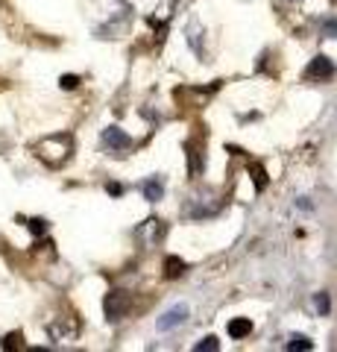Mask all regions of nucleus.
<instances>
[{"label": "nucleus", "instance_id": "nucleus-1", "mask_svg": "<svg viewBox=\"0 0 337 352\" xmlns=\"http://www.w3.org/2000/svg\"><path fill=\"white\" fill-rule=\"evenodd\" d=\"M36 153L47 164H62L65 159H68V153H71V141L62 138V135L59 138H47V141H41V144H36Z\"/></svg>", "mask_w": 337, "mask_h": 352}, {"label": "nucleus", "instance_id": "nucleus-2", "mask_svg": "<svg viewBox=\"0 0 337 352\" xmlns=\"http://www.w3.org/2000/svg\"><path fill=\"white\" fill-rule=\"evenodd\" d=\"M135 238L141 241V247L153 250L159 241L165 238V223H161V220H156V217H150V220H144V223L135 229Z\"/></svg>", "mask_w": 337, "mask_h": 352}, {"label": "nucleus", "instance_id": "nucleus-3", "mask_svg": "<svg viewBox=\"0 0 337 352\" xmlns=\"http://www.w3.org/2000/svg\"><path fill=\"white\" fill-rule=\"evenodd\" d=\"M129 308V294L126 291H112L106 296V317L108 320H121Z\"/></svg>", "mask_w": 337, "mask_h": 352}, {"label": "nucleus", "instance_id": "nucleus-4", "mask_svg": "<svg viewBox=\"0 0 337 352\" xmlns=\"http://www.w3.org/2000/svg\"><path fill=\"white\" fill-rule=\"evenodd\" d=\"M103 144L108 147V153H124V150L132 147V138L117 126H108V129H103Z\"/></svg>", "mask_w": 337, "mask_h": 352}, {"label": "nucleus", "instance_id": "nucleus-5", "mask_svg": "<svg viewBox=\"0 0 337 352\" xmlns=\"http://www.w3.org/2000/svg\"><path fill=\"white\" fill-rule=\"evenodd\" d=\"M185 320H188V305H173L170 311L159 320V332H173V329L182 326Z\"/></svg>", "mask_w": 337, "mask_h": 352}, {"label": "nucleus", "instance_id": "nucleus-6", "mask_svg": "<svg viewBox=\"0 0 337 352\" xmlns=\"http://www.w3.org/2000/svg\"><path fill=\"white\" fill-rule=\"evenodd\" d=\"M305 76H308V80H332V76H334V65L325 56H317L311 62V68H308Z\"/></svg>", "mask_w": 337, "mask_h": 352}, {"label": "nucleus", "instance_id": "nucleus-7", "mask_svg": "<svg viewBox=\"0 0 337 352\" xmlns=\"http://www.w3.org/2000/svg\"><path fill=\"white\" fill-rule=\"evenodd\" d=\"M141 191H144V197L150 203H159L161 197H165V182L161 179H147L144 185H141Z\"/></svg>", "mask_w": 337, "mask_h": 352}, {"label": "nucleus", "instance_id": "nucleus-8", "mask_svg": "<svg viewBox=\"0 0 337 352\" xmlns=\"http://www.w3.org/2000/svg\"><path fill=\"white\" fill-rule=\"evenodd\" d=\"M249 332H253V323H249V317H237V320H232V323H229V335H232L235 340L246 338Z\"/></svg>", "mask_w": 337, "mask_h": 352}, {"label": "nucleus", "instance_id": "nucleus-9", "mask_svg": "<svg viewBox=\"0 0 337 352\" xmlns=\"http://www.w3.org/2000/svg\"><path fill=\"white\" fill-rule=\"evenodd\" d=\"M182 273H185V261L176 258V256H170V258L165 261V276H167V279H176V276H182Z\"/></svg>", "mask_w": 337, "mask_h": 352}, {"label": "nucleus", "instance_id": "nucleus-10", "mask_svg": "<svg viewBox=\"0 0 337 352\" xmlns=\"http://www.w3.org/2000/svg\"><path fill=\"white\" fill-rule=\"evenodd\" d=\"M314 311L320 317H325L332 311V302H329V294H314Z\"/></svg>", "mask_w": 337, "mask_h": 352}, {"label": "nucleus", "instance_id": "nucleus-11", "mask_svg": "<svg viewBox=\"0 0 337 352\" xmlns=\"http://www.w3.org/2000/svg\"><path fill=\"white\" fill-rule=\"evenodd\" d=\"M314 344L305 338V335H290L288 338V349H311Z\"/></svg>", "mask_w": 337, "mask_h": 352}, {"label": "nucleus", "instance_id": "nucleus-12", "mask_svg": "<svg viewBox=\"0 0 337 352\" xmlns=\"http://www.w3.org/2000/svg\"><path fill=\"white\" fill-rule=\"evenodd\" d=\"M188 159H191V173H200L202 162H200V153H197V147H194V144H188Z\"/></svg>", "mask_w": 337, "mask_h": 352}, {"label": "nucleus", "instance_id": "nucleus-13", "mask_svg": "<svg viewBox=\"0 0 337 352\" xmlns=\"http://www.w3.org/2000/svg\"><path fill=\"white\" fill-rule=\"evenodd\" d=\"M214 352V349H220V344H217V338H205L202 344H197V352Z\"/></svg>", "mask_w": 337, "mask_h": 352}, {"label": "nucleus", "instance_id": "nucleus-14", "mask_svg": "<svg viewBox=\"0 0 337 352\" xmlns=\"http://www.w3.org/2000/svg\"><path fill=\"white\" fill-rule=\"evenodd\" d=\"M253 173H255V185H258V191H261V188H264V185H267V179H264V170H261V168H253Z\"/></svg>", "mask_w": 337, "mask_h": 352}, {"label": "nucleus", "instance_id": "nucleus-15", "mask_svg": "<svg viewBox=\"0 0 337 352\" xmlns=\"http://www.w3.org/2000/svg\"><path fill=\"white\" fill-rule=\"evenodd\" d=\"M30 229H32V232H36V235H41V232H45V220H30Z\"/></svg>", "mask_w": 337, "mask_h": 352}, {"label": "nucleus", "instance_id": "nucleus-16", "mask_svg": "<svg viewBox=\"0 0 337 352\" xmlns=\"http://www.w3.org/2000/svg\"><path fill=\"white\" fill-rule=\"evenodd\" d=\"M80 76H62V88H77Z\"/></svg>", "mask_w": 337, "mask_h": 352}, {"label": "nucleus", "instance_id": "nucleus-17", "mask_svg": "<svg viewBox=\"0 0 337 352\" xmlns=\"http://www.w3.org/2000/svg\"><path fill=\"white\" fill-rule=\"evenodd\" d=\"M323 30L329 32V36H334V38H337V24H334V21H325V24H323Z\"/></svg>", "mask_w": 337, "mask_h": 352}]
</instances>
